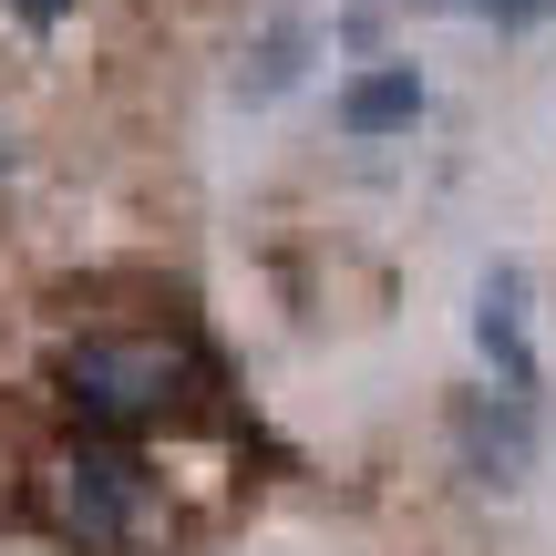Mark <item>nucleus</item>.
I'll return each mask as SVG.
<instances>
[{"instance_id":"obj_8","label":"nucleus","mask_w":556,"mask_h":556,"mask_svg":"<svg viewBox=\"0 0 556 556\" xmlns=\"http://www.w3.org/2000/svg\"><path fill=\"white\" fill-rule=\"evenodd\" d=\"M330 31H340V41H351V52H371V41H381V11H340V21H330Z\"/></svg>"},{"instance_id":"obj_9","label":"nucleus","mask_w":556,"mask_h":556,"mask_svg":"<svg viewBox=\"0 0 556 556\" xmlns=\"http://www.w3.org/2000/svg\"><path fill=\"white\" fill-rule=\"evenodd\" d=\"M11 11H21V21H31V31H52V21H62V11H73V0H11Z\"/></svg>"},{"instance_id":"obj_7","label":"nucleus","mask_w":556,"mask_h":556,"mask_svg":"<svg viewBox=\"0 0 556 556\" xmlns=\"http://www.w3.org/2000/svg\"><path fill=\"white\" fill-rule=\"evenodd\" d=\"M464 11H484L495 31H536V21H556V0H464Z\"/></svg>"},{"instance_id":"obj_5","label":"nucleus","mask_w":556,"mask_h":556,"mask_svg":"<svg viewBox=\"0 0 556 556\" xmlns=\"http://www.w3.org/2000/svg\"><path fill=\"white\" fill-rule=\"evenodd\" d=\"M413 114H422V73L413 62H371L361 83H340V135H413Z\"/></svg>"},{"instance_id":"obj_1","label":"nucleus","mask_w":556,"mask_h":556,"mask_svg":"<svg viewBox=\"0 0 556 556\" xmlns=\"http://www.w3.org/2000/svg\"><path fill=\"white\" fill-rule=\"evenodd\" d=\"M52 413L83 422V433L155 443V433H186V422H217L227 413V371L197 340V319L165 299L144 319H83L62 340L52 351Z\"/></svg>"},{"instance_id":"obj_3","label":"nucleus","mask_w":556,"mask_h":556,"mask_svg":"<svg viewBox=\"0 0 556 556\" xmlns=\"http://www.w3.org/2000/svg\"><path fill=\"white\" fill-rule=\"evenodd\" d=\"M454 454H464V475L516 484L526 464H536V413H526V392H475V402H454Z\"/></svg>"},{"instance_id":"obj_2","label":"nucleus","mask_w":556,"mask_h":556,"mask_svg":"<svg viewBox=\"0 0 556 556\" xmlns=\"http://www.w3.org/2000/svg\"><path fill=\"white\" fill-rule=\"evenodd\" d=\"M11 516H31L41 536H62L83 556H176V536H186L176 495H165V464L124 433H83V422L31 443Z\"/></svg>"},{"instance_id":"obj_4","label":"nucleus","mask_w":556,"mask_h":556,"mask_svg":"<svg viewBox=\"0 0 556 556\" xmlns=\"http://www.w3.org/2000/svg\"><path fill=\"white\" fill-rule=\"evenodd\" d=\"M475 340H484V361H495L505 392L536 402V351H526V268H516V258L484 268V289H475Z\"/></svg>"},{"instance_id":"obj_6","label":"nucleus","mask_w":556,"mask_h":556,"mask_svg":"<svg viewBox=\"0 0 556 556\" xmlns=\"http://www.w3.org/2000/svg\"><path fill=\"white\" fill-rule=\"evenodd\" d=\"M299 52H309V21H268V41H258V52H248V103H268V93H289V83H299Z\"/></svg>"}]
</instances>
